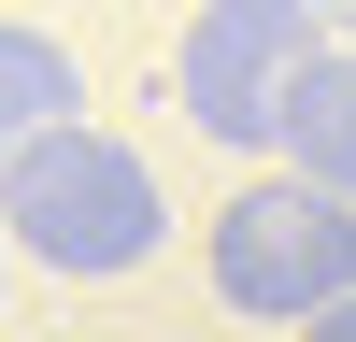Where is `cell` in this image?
<instances>
[{
  "label": "cell",
  "instance_id": "cell-5",
  "mask_svg": "<svg viewBox=\"0 0 356 342\" xmlns=\"http://www.w3.org/2000/svg\"><path fill=\"white\" fill-rule=\"evenodd\" d=\"M285 171L328 186L342 214H356V43H328V57L300 72V100H285Z\"/></svg>",
  "mask_w": 356,
  "mask_h": 342
},
{
  "label": "cell",
  "instance_id": "cell-2",
  "mask_svg": "<svg viewBox=\"0 0 356 342\" xmlns=\"http://www.w3.org/2000/svg\"><path fill=\"white\" fill-rule=\"evenodd\" d=\"M314 57H328L314 0H200L171 28V114L228 157H285V100H300Z\"/></svg>",
  "mask_w": 356,
  "mask_h": 342
},
{
  "label": "cell",
  "instance_id": "cell-3",
  "mask_svg": "<svg viewBox=\"0 0 356 342\" xmlns=\"http://www.w3.org/2000/svg\"><path fill=\"white\" fill-rule=\"evenodd\" d=\"M214 300L271 314V328H328L356 300V214L328 186H300V171L228 186V214H214Z\"/></svg>",
  "mask_w": 356,
  "mask_h": 342
},
{
  "label": "cell",
  "instance_id": "cell-1",
  "mask_svg": "<svg viewBox=\"0 0 356 342\" xmlns=\"http://www.w3.org/2000/svg\"><path fill=\"white\" fill-rule=\"evenodd\" d=\"M0 243H15L29 271H57V285H129L143 256L171 243V186H157L143 142H114L100 114H86L43 157L0 171Z\"/></svg>",
  "mask_w": 356,
  "mask_h": 342
},
{
  "label": "cell",
  "instance_id": "cell-8",
  "mask_svg": "<svg viewBox=\"0 0 356 342\" xmlns=\"http://www.w3.org/2000/svg\"><path fill=\"white\" fill-rule=\"evenodd\" d=\"M0 271H15V243H0Z\"/></svg>",
  "mask_w": 356,
  "mask_h": 342
},
{
  "label": "cell",
  "instance_id": "cell-4",
  "mask_svg": "<svg viewBox=\"0 0 356 342\" xmlns=\"http://www.w3.org/2000/svg\"><path fill=\"white\" fill-rule=\"evenodd\" d=\"M57 129H86V72H72V43H57V28H29V15H0V171L43 157Z\"/></svg>",
  "mask_w": 356,
  "mask_h": 342
},
{
  "label": "cell",
  "instance_id": "cell-7",
  "mask_svg": "<svg viewBox=\"0 0 356 342\" xmlns=\"http://www.w3.org/2000/svg\"><path fill=\"white\" fill-rule=\"evenodd\" d=\"M342 43H356V0H342Z\"/></svg>",
  "mask_w": 356,
  "mask_h": 342
},
{
  "label": "cell",
  "instance_id": "cell-6",
  "mask_svg": "<svg viewBox=\"0 0 356 342\" xmlns=\"http://www.w3.org/2000/svg\"><path fill=\"white\" fill-rule=\"evenodd\" d=\"M300 342H356V300H342V314H328V328H300Z\"/></svg>",
  "mask_w": 356,
  "mask_h": 342
}]
</instances>
